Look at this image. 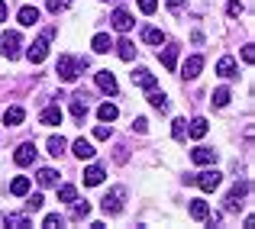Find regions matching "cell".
Masks as SVG:
<instances>
[{"label": "cell", "instance_id": "6da1fadb", "mask_svg": "<svg viewBox=\"0 0 255 229\" xmlns=\"http://www.w3.org/2000/svg\"><path fill=\"white\" fill-rule=\"evenodd\" d=\"M87 68V62H81V58H71V55H62L58 58V78L65 81V84H71V81H78V75Z\"/></svg>", "mask_w": 255, "mask_h": 229}, {"label": "cell", "instance_id": "7a4b0ae2", "mask_svg": "<svg viewBox=\"0 0 255 229\" xmlns=\"http://www.w3.org/2000/svg\"><path fill=\"white\" fill-rule=\"evenodd\" d=\"M52 36H55V29H49L45 36H39L36 42H32L29 49H26V58H29L32 65H42L45 58H49V39H52Z\"/></svg>", "mask_w": 255, "mask_h": 229}, {"label": "cell", "instance_id": "3957f363", "mask_svg": "<svg viewBox=\"0 0 255 229\" xmlns=\"http://www.w3.org/2000/svg\"><path fill=\"white\" fill-rule=\"evenodd\" d=\"M123 200H126V187H113V191L100 200V210L110 213V217H117V213H123Z\"/></svg>", "mask_w": 255, "mask_h": 229}, {"label": "cell", "instance_id": "277c9868", "mask_svg": "<svg viewBox=\"0 0 255 229\" xmlns=\"http://www.w3.org/2000/svg\"><path fill=\"white\" fill-rule=\"evenodd\" d=\"M19 45H23V39H19V32H3L0 36V55L3 58H19Z\"/></svg>", "mask_w": 255, "mask_h": 229}, {"label": "cell", "instance_id": "5b68a950", "mask_svg": "<svg viewBox=\"0 0 255 229\" xmlns=\"http://www.w3.org/2000/svg\"><path fill=\"white\" fill-rule=\"evenodd\" d=\"M191 181L200 187V191H207V194H210V191H217V187H220L223 174H220V171H213V168H210V171H200V174H194Z\"/></svg>", "mask_w": 255, "mask_h": 229}, {"label": "cell", "instance_id": "8992f818", "mask_svg": "<svg viewBox=\"0 0 255 229\" xmlns=\"http://www.w3.org/2000/svg\"><path fill=\"white\" fill-rule=\"evenodd\" d=\"M249 181H243V184H236V187H233V191L230 194H226V210H230V213H236L239 210V207H243V200H246V194H249Z\"/></svg>", "mask_w": 255, "mask_h": 229}, {"label": "cell", "instance_id": "52a82bcc", "mask_svg": "<svg viewBox=\"0 0 255 229\" xmlns=\"http://www.w3.org/2000/svg\"><path fill=\"white\" fill-rule=\"evenodd\" d=\"M13 158H16V165H19V168L32 165V161H36V145H32V142H23V145L16 149V155H13Z\"/></svg>", "mask_w": 255, "mask_h": 229}, {"label": "cell", "instance_id": "ba28073f", "mask_svg": "<svg viewBox=\"0 0 255 229\" xmlns=\"http://www.w3.org/2000/svg\"><path fill=\"white\" fill-rule=\"evenodd\" d=\"M191 161H194V165H213V161H217V149H207V145H197V149L191 152Z\"/></svg>", "mask_w": 255, "mask_h": 229}, {"label": "cell", "instance_id": "9c48e42d", "mask_svg": "<svg viewBox=\"0 0 255 229\" xmlns=\"http://www.w3.org/2000/svg\"><path fill=\"white\" fill-rule=\"evenodd\" d=\"M132 26H136V19H132V13H129V10H117V13H113V29L129 32Z\"/></svg>", "mask_w": 255, "mask_h": 229}, {"label": "cell", "instance_id": "30bf717a", "mask_svg": "<svg viewBox=\"0 0 255 229\" xmlns=\"http://www.w3.org/2000/svg\"><path fill=\"white\" fill-rule=\"evenodd\" d=\"M200 68H204V58H200V55H191L184 62V68H181V75H184V81H194V78L200 75Z\"/></svg>", "mask_w": 255, "mask_h": 229}, {"label": "cell", "instance_id": "8fae6325", "mask_svg": "<svg viewBox=\"0 0 255 229\" xmlns=\"http://www.w3.org/2000/svg\"><path fill=\"white\" fill-rule=\"evenodd\" d=\"M94 81H97V87L104 94H117V78H113V71H97Z\"/></svg>", "mask_w": 255, "mask_h": 229}, {"label": "cell", "instance_id": "7c38bea8", "mask_svg": "<svg viewBox=\"0 0 255 229\" xmlns=\"http://www.w3.org/2000/svg\"><path fill=\"white\" fill-rule=\"evenodd\" d=\"M39 123H42V126H58V123H62V107H45V110L42 113H39Z\"/></svg>", "mask_w": 255, "mask_h": 229}, {"label": "cell", "instance_id": "4fadbf2b", "mask_svg": "<svg viewBox=\"0 0 255 229\" xmlns=\"http://www.w3.org/2000/svg\"><path fill=\"white\" fill-rule=\"evenodd\" d=\"M132 84L142 87V91H149V87H155V75L145 71V68H136V71H132Z\"/></svg>", "mask_w": 255, "mask_h": 229}, {"label": "cell", "instance_id": "5bb4252c", "mask_svg": "<svg viewBox=\"0 0 255 229\" xmlns=\"http://www.w3.org/2000/svg\"><path fill=\"white\" fill-rule=\"evenodd\" d=\"M217 75L220 78H236V58H233V55H223L217 62Z\"/></svg>", "mask_w": 255, "mask_h": 229}, {"label": "cell", "instance_id": "9a60e30c", "mask_svg": "<svg viewBox=\"0 0 255 229\" xmlns=\"http://www.w3.org/2000/svg\"><path fill=\"white\" fill-rule=\"evenodd\" d=\"M104 178H107V171H104L100 165H91V168L84 171V184H87V187H97V184H104Z\"/></svg>", "mask_w": 255, "mask_h": 229}, {"label": "cell", "instance_id": "2e32d148", "mask_svg": "<svg viewBox=\"0 0 255 229\" xmlns=\"http://www.w3.org/2000/svg\"><path fill=\"white\" fill-rule=\"evenodd\" d=\"M0 223H3V226H13V229H26V226H32L26 213H6V217H0Z\"/></svg>", "mask_w": 255, "mask_h": 229}, {"label": "cell", "instance_id": "e0dca14e", "mask_svg": "<svg viewBox=\"0 0 255 229\" xmlns=\"http://www.w3.org/2000/svg\"><path fill=\"white\" fill-rule=\"evenodd\" d=\"M71 149H75V155H78L81 161H87V158H94V155H97V149H94L87 139H75V145H71Z\"/></svg>", "mask_w": 255, "mask_h": 229}, {"label": "cell", "instance_id": "ac0fdd59", "mask_svg": "<svg viewBox=\"0 0 255 229\" xmlns=\"http://www.w3.org/2000/svg\"><path fill=\"white\" fill-rule=\"evenodd\" d=\"M117 116H120L117 104H100V107H97V119H100V123H113Z\"/></svg>", "mask_w": 255, "mask_h": 229}, {"label": "cell", "instance_id": "d6986e66", "mask_svg": "<svg viewBox=\"0 0 255 229\" xmlns=\"http://www.w3.org/2000/svg\"><path fill=\"white\" fill-rule=\"evenodd\" d=\"M91 217V204H87V200H71V220H87Z\"/></svg>", "mask_w": 255, "mask_h": 229}, {"label": "cell", "instance_id": "ffe728a7", "mask_svg": "<svg viewBox=\"0 0 255 229\" xmlns=\"http://www.w3.org/2000/svg\"><path fill=\"white\" fill-rule=\"evenodd\" d=\"M117 55L123 58V62H132V58H136V45H132L129 39H120L117 42Z\"/></svg>", "mask_w": 255, "mask_h": 229}, {"label": "cell", "instance_id": "44dd1931", "mask_svg": "<svg viewBox=\"0 0 255 229\" xmlns=\"http://www.w3.org/2000/svg\"><path fill=\"white\" fill-rule=\"evenodd\" d=\"M207 129H210V126H207V119H191V126H187V136L191 139H204L207 136Z\"/></svg>", "mask_w": 255, "mask_h": 229}, {"label": "cell", "instance_id": "7402d4cb", "mask_svg": "<svg viewBox=\"0 0 255 229\" xmlns=\"http://www.w3.org/2000/svg\"><path fill=\"white\" fill-rule=\"evenodd\" d=\"M149 104L152 107H155V110H168V97H165V94L162 91H158V87H149Z\"/></svg>", "mask_w": 255, "mask_h": 229}, {"label": "cell", "instance_id": "603a6c76", "mask_svg": "<svg viewBox=\"0 0 255 229\" xmlns=\"http://www.w3.org/2000/svg\"><path fill=\"white\" fill-rule=\"evenodd\" d=\"M16 19H19V26H36L39 23V10H36V6H23Z\"/></svg>", "mask_w": 255, "mask_h": 229}, {"label": "cell", "instance_id": "cb8c5ba5", "mask_svg": "<svg viewBox=\"0 0 255 229\" xmlns=\"http://www.w3.org/2000/svg\"><path fill=\"white\" fill-rule=\"evenodd\" d=\"M142 42H145V45H162V42H165L162 29H155V26H145V29H142Z\"/></svg>", "mask_w": 255, "mask_h": 229}, {"label": "cell", "instance_id": "d4e9b609", "mask_svg": "<svg viewBox=\"0 0 255 229\" xmlns=\"http://www.w3.org/2000/svg\"><path fill=\"white\" fill-rule=\"evenodd\" d=\"M23 119H26V110H23V107H10V110L3 113V123L6 126H19Z\"/></svg>", "mask_w": 255, "mask_h": 229}, {"label": "cell", "instance_id": "484cf974", "mask_svg": "<svg viewBox=\"0 0 255 229\" xmlns=\"http://www.w3.org/2000/svg\"><path fill=\"white\" fill-rule=\"evenodd\" d=\"M162 65L168 71L178 68V45H165V52H162Z\"/></svg>", "mask_w": 255, "mask_h": 229}, {"label": "cell", "instance_id": "4316f807", "mask_svg": "<svg viewBox=\"0 0 255 229\" xmlns=\"http://www.w3.org/2000/svg\"><path fill=\"white\" fill-rule=\"evenodd\" d=\"M36 178H39V184H42V187H55V184H58L55 168H39V174H36Z\"/></svg>", "mask_w": 255, "mask_h": 229}, {"label": "cell", "instance_id": "83f0119b", "mask_svg": "<svg viewBox=\"0 0 255 229\" xmlns=\"http://www.w3.org/2000/svg\"><path fill=\"white\" fill-rule=\"evenodd\" d=\"M10 194H13V197H26V194H29V178H23V174H19V178H13Z\"/></svg>", "mask_w": 255, "mask_h": 229}, {"label": "cell", "instance_id": "f1b7e54d", "mask_svg": "<svg viewBox=\"0 0 255 229\" xmlns=\"http://www.w3.org/2000/svg\"><path fill=\"white\" fill-rule=\"evenodd\" d=\"M45 145H49V155H52V158H58V155L68 149V142H65L62 136H49V142H45Z\"/></svg>", "mask_w": 255, "mask_h": 229}, {"label": "cell", "instance_id": "f546056e", "mask_svg": "<svg viewBox=\"0 0 255 229\" xmlns=\"http://www.w3.org/2000/svg\"><path fill=\"white\" fill-rule=\"evenodd\" d=\"M207 213H210L207 200H191V217L194 220H207Z\"/></svg>", "mask_w": 255, "mask_h": 229}, {"label": "cell", "instance_id": "4dcf8cb0", "mask_svg": "<svg viewBox=\"0 0 255 229\" xmlns=\"http://www.w3.org/2000/svg\"><path fill=\"white\" fill-rule=\"evenodd\" d=\"M230 100H233L230 87H217V91H213V107H226Z\"/></svg>", "mask_w": 255, "mask_h": 229}, {"label": "cell", "instance_id": "1f68e13d", "mask_svg": "<svg viewBox=\"0 0 255 229\" xmlns=\"http://www.w3.org/2000/svg\"><path fill=\"white\" fill-rule=\"evenodd\" d=\"M91 45H94V52H100V55H104V52H110V45H113V42H110V36H104V32H97Z\"/></svg>", "mask_w": 255, "mask_h": 229}, {"label": "cell", "instance_id": "d6a6232c", "mask_svg": "<svg viewBox=\"0 0 255 229\" xmlns=\"http://www.w3.org/2000/svg\"><path fill=\"white\" fill-rule=\"evenodd\" d=\"M71 116H75L78 123H81V119L87 116V104H84L81 97H75V100H71Z\"/></svg>", "mask_w": 255, "mask_h": 229}, {"label": "cell", "instance_id": "836d02e7", "mask_svg": "<svg viewBox=\"0 0 255 229\" xmlns=\"http://www.w3.org/2000/svg\"><path fill=\"white\" fill-rule=\"evenodd\" d=\"M55 187H58V184H55ZM75 197H78V191H75L71 184H62V187H58V200H62V204H71Z\"/></svg>", "mask_w": 255, "mask_h": 229}, {"label": "cell", "instance_id": "e575fe53", "mask_svg": "<svg viewBox=\"0 0 255 229\" xmlns=\"http://www.w3.org/2000/svg\"><path fill=\"white\" fill-rule=\"evenodd\" d=\"M42 207H45V197H42V194H29V200H26V210L36 213V210H42Z\"/></svg>", "mask_w": 255, "mask_h": 229}, {"label": "cell", "instance_id": "d590c367", "mask_svg": "<svg viewBox=\"0 0 255 229\" xmlns=\"http://www.w3.org/2000/svg\"><path fill=\"white\" fill-rule=\"evenodd\" d=\"M65 226V220L58 217V213H49V217L42 220V229H62Z\"/></svg>", "mask_w": 255, "mask_h": 229}, {"label": "cell", "instance_id": "8d00e7d4", "mask_svg": "<svg viewBox=\"0 0 255 229\" xmlns=\"http://www.w3.org/2000/svg\"><path fill=\"white\" fill-rule=\"evenodd\" d=\"M171 132H174V139H184L187 136V119H174Z\"/></svg>", "mask_w": 255, "mask_h": 229}, {"label": "cell", "instance_id": "74e56055", "mask_svg": "<svg viewBox=\"0 0 255 229\" xmlns=\"http://www.w3.org/2000/svg\"><path fill=\"white\" fill-rule=\"evenodd\" d=\"M139 10H142L145 16H152V13L158 10V0H139Z\"/></svg>", "mask_w": 255, "mask_h": 229}, {"label": "cell", "instance_id": "f35d334b", "mask_svg": "<svg viewBox=\"0 0 255 229\" xmlns=\"http://www.w3.org/2000/svg\"><path fill=\"white\" fill-rule=\"evenodd\" d=\"M45 6H49V13H62L68 6V0H45Z\"/></svg>", "mask_w": 255, "mask_h": 229}, {"label": "cell", "instance_id": "ab89813d", "mask_svg": "<svg viewBox=\"0 0 255 229\" xmlns=\"http://www.w3.org/2000/svg\"><path fill=\"white\" fill-rule=\"evenodd\" d=\"M226 13H230V16H239V13H243V0H230V3H226Z\"/></svg>", "mask_w": 255, "mask_h": 229}, {"label": "cell", "instance_id": "60d3db41", "mask_svg": "<svg viewBox=\"0 0 255 229\" xmlns=\"http://www.w3.org/2000/svg\"><path fill=\"white\" fill-rule=\"evenodd\" d=\"M132 129H136V132H145V129H149V119H145V116H136V119H132Z\"/></svg>", "mask_w": 255, "mask_h": 229}, {"label": "cell", "instance_id": "b9f144b4", "mask_svg": "<svg viewBox=\"0 0 255 229\" xmlns=\"http://www.w3.org/2000/svg\"><path fill=\"white\" fill-rule=\"evenodd\" d=\"M243 62H246V65L255 62V49H252V45H246V49H243Z\"/></svg>", "mask_w": 255, "mask_h": 229}, {"label": "cell", "instance_id": "7bdbcfd3", "mask_svg": "<svg viewBox=\"0 0 255 229\" xmlns=\"http://www.w3.org/2000/svg\"><path fill=\"white\" fill-rule=\"evenodd\" d=\"M94 139H110V126H97V129H94Z\"/></svg>", "mask_w": 255, "mask_h": 229}, {"label": "cell", "instance_id": "ee69618b", "mask_svg": "<svg viewBox=\"0 0 255 229\" xmlns=\"http://www.w3.org/2000/svg\"><path fill=\"white\" fill-rule=\"evenodd\" d=\"M165 3H168V10H174V13L184 10V0H165Z\"/></svg>", "mask_w": 255, "mask_h": 229}, {"label": "cell", "instance_id": "f6af8a7d", "mask_svg": "<svg viewBox=\"0 0 255 229\" xmlns=\"http://www.w3.org/2000/svg\"><path fill=\"white\" fill-rule=\"evenodd\" d=\"M6 19V0H0V23Z\"/></svg>", "mask_w": 255, "mask_h": 229}]
</instances>
